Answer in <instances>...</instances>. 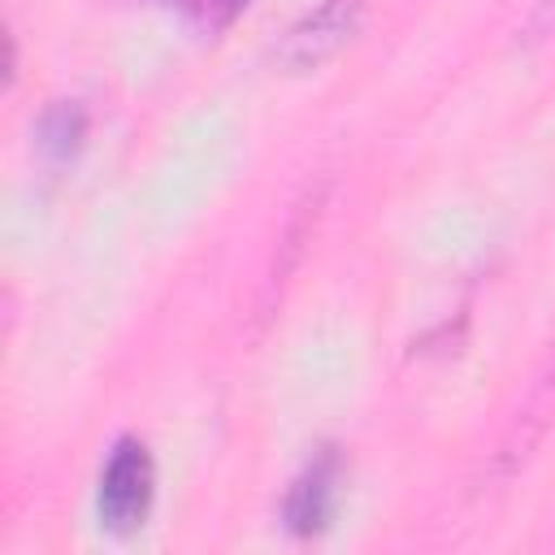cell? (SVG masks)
<instances>
[{
	"label": "cell",
	"instance_id": "obj_1",
	"mask_svg": "<svg viewBox=\"0 0 555 555\" xmlns=\"http://www.w3.org/2000/svg\"><path fill=\"white\" fill-rule=\"evenodd\" d=\"M152 490H156V468L152 455L139 438H121L100 473V525L108 533H134L152 507Z\"/></svg>",
	"mask_w": 555,
	"mask_h": 555
},
{
	"label": "cell",
	"instance_id": "obj_2",
	"mask_svg": "<svg viewBox=\"0 0 555 555\" xmlns=\"http://www.w3.org/2000/svg\"><path fill=\"white\" fill-rule=\"evenodd\" d=\"M364 17V0H321L304 22H295L282 39V65L291 69H317L321 61H330L343 43H351V35L360 30Z\"/></svg>",
	"mask_w": 555,
	"mask_h": 555
},
{
	"label": "cell",
	"instance_id": "obj_3",
	"mask_svg": "<svg viewBox=\"0 0 555 555\" xmlns=\"http://www.w3.org/2000/svg\"><path fill=\"white\" fill-rule=\"evenodd\" d=\"M330 499H334V460L321 455L317 464H308V473L295 481L291 503H286V520L295 533H312L325 525L330 516Z\"/></svg>",
	"mask_w": 555,
	"mask_h": 555
},
{
	"label": "cell",
	"instance_id": "obj_4",
	"mask_svg": "<svg viewBox=\"0 0 555 555\" xmlns=\"http://www.w3.org/2000/svg\"><path fill=\"white\" fill-rule=\"evenodd\" d=\"M82 130H87V121H82V108L78 104L48 108L43 121H39V147H43V156L69 160L78 152V143H82Z\"/></svg>",
	"mask_w": 555,
	"mask_h": 555
},
{
	"label": "cell",
	"instance_id": "obj_5",
	"mask_svg": "<svg viewBox=\"0 0 555 555\" xmlns=\"http://www.w3.org/2000/svg\"><path fill=\"white\" fill-rule=\"evenodd\" d=\"M169 4L186 9L191 17H199V22H208V26H221V22H230L247 0H169Z\"/></svg>",
	"mask_w": 555,
	"mask_h": 555
}]
</instances>
